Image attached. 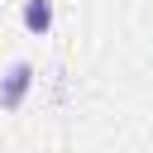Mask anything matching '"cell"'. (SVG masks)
<instances>
[{"label":"cell","instance_id":"1","mask_svg":"<svg viewBox=\"0 0 153 153\" xmlns=\"http://www.w3.org/2000/svg\"><path fill=\"white\" fill-rule=\"evenodd\" d=\"M29 91H33V62H10L5 67V76H0V110H19L24 100H29Z\"/></svg>","mask_w":153,"mask_h":153},{"label":"cell","instance_id":"2","mask_svg":"<svg viewBox=\"0 0 153 153\" xmlns=\"http://www.w3.org/2000/svg\"><path fill=\"white\" fill-rule=\"evenodd\" d=\"M19 19H24V29H29V33H38V38H43V33L53 29L57 10H53V0H24V14H19Z\"/></svg>","mask_w":153,"mask_h":153}]
</instances>
